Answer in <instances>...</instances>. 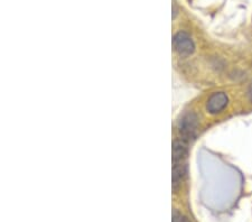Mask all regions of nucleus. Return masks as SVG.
<instances>
[{"instance_id":"1","label":"nucleus","mask_w":252,"mask_h":222,"mask_svg":"<svg viewBox=\"0 0 252 222\" xmlns=\"http://www.w3.org/2000/svg\"><path fill=\"white\" fill-rule=\"evenodd\" d=\"M198 127L197 116L194 112H188L182 117L178 123V132H180L181 139L185 140L186 143L192 140L196 136Z\"/></svg>"},{"instance_id":"2","label":"nucleus","mask_w":252,"mask_h":222,"mask_svg":"<svg viewBox=\"0 0 252 222\" xmlns=\"http://www.w3.org/2000/svg\"><path fill=\"white\" fill-rule=\"evenodd\" d=\"M173 45L175 51H176L181 56H184V58L193 54V52L195 51L193 39L190 38V36L188 33H185V32H178V33L174 36Z\"/></svg>"},{"instance_id":"3","label":"nucleus","mask_w":252,"mask_h":222,"mask_svg":"<svg viewBox=\"0 0 252 222\" xmlns=\"http://www.w3.org/2000/svg\"><path fill=\"white\" fill-rule=\"evenodd\" d=\"M227 101H229V99H227V95L225 94H223V92H215L207 100V111L212 115L219 114V112H221L226 107Z\"/></svg>"},{"instance_id":"4","label":"nucleus","mask_w":252,"mask_h":222,"mask_svg":"<svg viewBox=\"0 0 252 222\" xmlns=\"http://www.w3.org/2000/svg\"><path fill=\"white\" fill-rule=\"evenodd\" d=\"M188 155V143L183 139H176L173 143V161L174 163H184Z\"/></svg>"},{"instance_id":"5","label":"nucleus","mask_w":252,"mask_h":222,"mask_svg":"<svg viewBox=\"0 0 252 222\" xmlns=\"http://www.w3.org/2000/svg\"><path fill=\"white\" fill-rule=\"evenodd\" d=\"M186 174V165L184 163H174L173 166V190L177 191Z\"/></svg>"},{"instance_id":"6","label":"nucleus","mask_w":252,"mask_h":222,"mask_svg":"<svg viewBox=\"0 0 252 222\" xmlns=\"http://www.w3.org/2000/svg\"><path fill=\"white\" fill-rule=\"evenodd\" d=\"M173 222H190V221L185 216H183L182 213L178 212L177 210H174V212H173Z\"/></svg>"},{"instance_id":"7","label":"nucleus","mask_w":252,"mask_h":222,"mask_svg":"<svg viewBox=\"0 0 252 222\" xmlns=\"http://www.w3.org/2000/svg\"><path fill=\"white\" fill-rule=\"evenodd\" d=\"M248 96H249V100L252 102V82L250 83L249 89H248Z\"/></svg>"}]
</instances>
